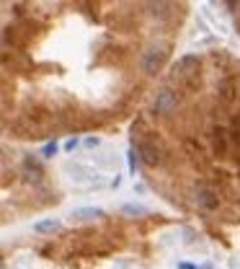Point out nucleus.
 <instances>
[{
  "mask_svg": "<svg viewBox=\"0 0 240 269\" xmlns=\"http://www.w3.org/2000/svg\"><path fill=\"white\" fill-rule=\"evenodd\" d=\"M186 3H0V134L52 140L119 124L165 73Z\"/></svg>",
  "mask_w": 240,
  "mask_h": 269,
  "instance_id": "1",
  "label": "nucleus"
},
{
  "mask_svg": "<svg viewBox=\"0 0 240 269\" xmlns=\"http://www.w3.org/2000/svg\"><path fill=\"white\" fill-rule=\"evenodd\" d=\"M132 168L173 207L240 225V57L183 55L165 67L132 122Z\"/></svg>",
  "mask_w": 240,
  "mask_h": 269,
  "instance_id": "2",
  "label": "nucleus"
},
{
  "mask_svg": "<svg viewBox=\"0 0 240 269\" xmlns=\"http://www.w3.org/2000/svg\"><path fill=\"white\" fill-rule=\"evenodd\" d=\"M72 218L75 220H93V218H104V212L101 210H78Z\"/></svg>",
  "mask_w": 240,
  "mask_h": 269,
  "instance_id": "3",
  "label": "nucleus"
},
{
  "mask_svg": "<svg viewBox=\"0 0 240 269\" xmlns=\"http://www.w3.org/2000/svg\"><path fill=\"white\" fill-rule=\"evenodd\" d=\"M57 228H60V223H57V220H44V223H39V225H36V230H39V233L57 230Z\"/></svg>",
  "mask_w": 240,
  "mask_h": 269,
  "instance_id": "4",
  "label": "nucleus"
},
{
  "mask_svg": "<svg viewBox=\"0 0 240 269\" xmlns=\"http://www.w3.org/2000/svg\"><path fill=\"white\" fill-rule=\"evenodd\" d=\"M227 8H233V19H235V26L240 31V3H227Z\"/></svg>",
  "mask_w": 240,
  "mask_h": 269,
  "instance_id": "5",
  "label": "nucleus"
},
{
  "mask_svg": "<svg viewBox=\"0 0 240 269\" xmlns=\"http://www.w3.org/2000/svg\"><path fill=\"white\" fill-rule=\"evenodd\" d=\"M54 153H57V142H49V145H44V156H54Z\"/></svg>",
  "mask_w": 240,
  "mask_h": 269,
  "instance_id": "6",
  "label": "nucleus"
},
{
  "mask_svg": "<svg viewBox=\"0 0 240 269\" xmlns=\"http://www.w3.org/2000/svg\"><path fill=\"white\" fill-rule=\"evenodd\" d=\"M75 145H78V140H67V142H65V148H67V150H72Z\"/></svg>",
  "mask_w": 240,
  "mask_h": 269,
  "instance_id": "7",
  "label": "nucleus"
},
{
  "mask_svg": "<svg viewBox=\"0 0 240 269\" xmlns=\"http://www.w3.org/2000/svg\"><path fill=\"white\" fill-rule=\"evenodd\" d=\"M178 269H196L194 264H178Z\"/></svg>",
  "mask_w": 240,
  "mask_h": 269,
  "instance_id": "8",
  "label": "nucleus"
},
{
  "mask_svg": "<svg viewBox=\"0 0 240 269\" xmlns=\"http://www.w3.org/2000/svg\"><path fill=\"white\" fill-rule=\"evenodd\" d=\"M201 269H212V267H201Z\"/></svg>",
  "mask_w": 240,
  "mask_h": 269,
  "instance_id": "9",
  "label": "nucleus"
}]
</instances>
